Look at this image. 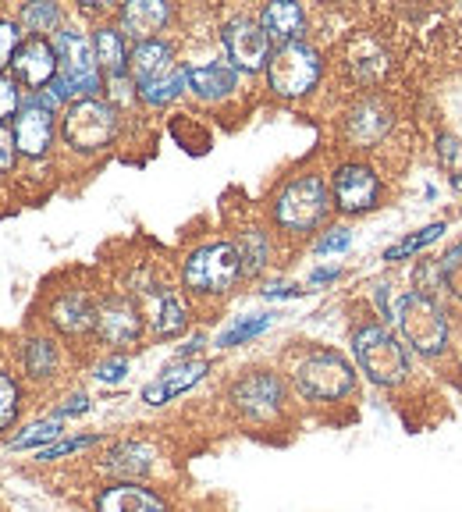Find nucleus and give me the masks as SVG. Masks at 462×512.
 I'll list each match as a JSON object with an SVG mask.
<instances>
[{"label":"nucleus","mask_w":462,"mask_h":512,"mask_svg":"<svg viewBox=\"0 0 462 512\" xmlns=\"http://www.w3.org/2000/svg\"><path fill=\"white\" fill-rule=\"evenodd\" d=\"M128 72H132V82H136L139 100L150 107L171 104L175 96H182V89H189V68H178L175 47L164 43L160 36L132 47Z\"/></svg>","instance_id":"obj_1"},{"label":"nucleus","mask_w":462,"mask_h":512,"mask_svg":"<svg viewBox=\"0 0 462 512\" xmlns=\"http://www.w3.org/2000/svg\"><path fill=\"white\" fill-rule=\"evenodd\" d=\"M352 356H356L359 370L370 384L377 388H399L409 374H413V363H409V349L391 335L384 324H367L352 335Z\"/></svg>","instance_id":"obj_2"},{"label":"nucleus","mask_w":462,"mask_h":512,"mask_svg":"<svg viewBox=\"0 0 462 512\" xmlns=\"http://www.w3.org/2000/svg\"><path fill=\"white\" fill-rule=\"evenodd\" d=\"M295 392L306 402H342L356 392V370L335 349H313L292 370Z\"/></svg>","instance_id":"obj_3"},{"label":"nucleus","mask_w":462,"mask_h":512,"mask_svg":"<svg viewBox=\"0 0 462 512\" xmlns=\"http://www.w3.org/2000/svg\"><path fill=\"white\" fill-rule=\"evenodd\" d=\"M331 214V189L320 175H299L278 192L274 224L288 235H306Z\"/></svg>","instance_id":"obj_4"},{"label":"nucleus","mask_w":462,"mask_h":512,"mask_svg":"<svg viewBox=\"0 0 462 512\" xmlns=\"http://www.w3.org/2000/svg\"><path fill=\"white\" fill-rule=\"evenodd\" d=\"M61 136L75 153L107 150L118 136V111L111 107V100H100V96L75 100L61 114Z\"/></svg>","instance_id":"obj_5"},{"label":"nucleus","mask_w":462,"mask_h":512,"mask_svg":"<svg viewBox=\"0 0 462 512\" xmlns=\"http://www.w3.org/2000/svg\"><path fill=\"white\" fill-rule=\"evenodd\" d=\"M242 278V256L231 242H207L192 249L182 267V285L196 296H224Z\"/></svg>","instance_id":"obj_6"},{"label":"nucleus","mask_w":462,"mask_h":512,"mask_svg":"<svg viewBox=\"0 0 462 512\" xmlns=\"http://www.w3.org/2000/svg\"><path fill=\"white\" fill-rule=\"evenodd\" d=\"M395 324H399L406 349L420 352V356H441L448 349V317L431 296L423 292H409L399 306H395Z\"/></svg>","instance_id":"obj_7"},{"label":"nucleus","mask_w":462,"mask_h":512,"mask_svg":"<svg viewBox=\"0 0 462 512\" xmlns=\"http://www.w3.org/2000/svg\"><path fill=\"white\" fill-rule=\"evenodd\" d=\"M231 409L242 416V420H253V424H271L274 416H281L288 402V388L274 370H253V374L239 377V381L228 388Z\"/></svg>","instance_id":"obj_8"},{"label":"nucleus","mask_w":462,"mask_h":512,"mask_svg":"<svg viewBox=\"0 0 462 512\" xmlns=\"http://www.w3.org/2000/svg\"><path fill=\"white\" fill-rule=\"evenodd\" d=\"M320 54L310 47V43H288V47H278L271 54V64H267V86H271L274 96H285V100H295V96H306L320 79Z\"/></svg>","instance_id":"obj_9"},{"label":"nucleus","mask_w":462,"mask_h":512,"mask_svg":"<svg viewBox=\"0 0 462 512\" xmlns=\"http://www.w3.org/2000/svg\"><path fill=\"white\" fill-rule=\"evenodd\" d=\"M221 43H224V50H228V64L235 72H267L274 43L256 18L239 15V18H231V22H224Z\"/></svg>","instance_id":"obj_10"},{"label":"nucleus","mask_w":462,"mask_h":512,"mask_svg":"<svg viewBox=\"0 0 462 512\" xmlns=\"http://www.w3.org/2000/svg\"><path fill=\"white\" fill-rule=\"evenodd\" d=\"M331 200L342 214H367L381 200V178L367 164H342L331 178Z\"/></svg>","instance_id":"obj_11"},{"label":"nucleus","mask_w":462,"mask_h":512,"mask_svg":"<svg viewBox=\"0 0 462 512\" xmlns=\"http://www.w3.org/2000/svg\"><path fill=\"white\" fill-rule=\"evenodd\" d=\"M11 136L22 157H43L54 143V111L40 100V93H32L22 100V111L11 121Z\"/></svg>","instance_id":"obj_12"},{"label":"nucleus","mask_w":462,"mask_h":512,"mask_svg":"<svg viewBox=\"0 0 462 512\" xmlns=\"http://www.w3.org/2000/svg\"><path fill=\"white\" fill-rule=\"evenodd\" d=\"M143 335V317H139V306L125 296H114L107 303H100L96 310V338L114 349H125V345H136Z\"/></svg>","instance_id":"obj_13"},{"label":"nucleus","mask_w":462,"mask_h":512,"mask_svg":"<svg viewBox=\"0 0 462 512\" xmlns=\"http://www.w3.org/2000/svg\"><path fill=\"white\" fill-rule=\"evenodd\" d=\"M93 509L96 512H171V505L160 491L146 488L139 480H114V484L96 491Z\"/></svg>","instance_id":"obj_14"},{"label":"nucleus","mask_w":462,"mask_h":512,"mask_svg":"<svg viewBox=\"0 0 462 512\" xmlns=\"http://www.w3.org/2000/svg\"><path fill=\"white\" fill-rule=\"evenodd\" d=\"M11 75H15L22 86H29L32 93H43L50 82L57 79V54H54V43L40 40V36H32L18 47L15 61H11Z\"/></svg>","instance_id":"obj_15"},{"label":"nucleus","mask_w":462,"mask_h":512,"mask_svg":"<svg viewBox=\"0 0 462 512\" xmlns=\"http://www.w3.org/2000/svg\"><path fill=\"white\" fill-rule=\"evenodd\" d=\"M210 370L207 360H175L171 367L160 370L157 381H150L143 388V402L146 406H164V402L178 399L192 388V384H200L203 374Z\"/></svg>","instance_id":"obj_16"},{"label":"nucleus","mask_w":462,"mask_h":512,"mask_svg":"<svg viewBox=\"0 0 462 512\" xmlns=\"http://www.w3.org/2000/svg\"><path fill=\"white\" fill-rule=\"evenodd\" d=\"M391 107L384 104V100H359L356 107L349 111V118H345V136L352 139L356 146H377L384 136L391 132Z\"/></svg>","instance_id":"obj_17"},{"label":"nucleus","mask_w":462,"mask_h":512,"mask_svg":"<svg viewBox=\"0 0 462 512\" xmlns=\"http://www.w3.org/2000/svg\"><path fill=\"white\" fill-rule=\"evenodd\" d=\"M171 4H160V0H132V4H121L118 11V29L125 32L128 40L146 43L157 40V32L168 25Z\"/></svg>","instance_id":"obj_18"},{"label":"nucleus","mask_w":462,"mask_h":512,"mask_svg":"<svg viewBox=\"0 0 462 512\" xmlns=\"http://www.w3.org/2000/svg\"><path fill=\"white\" fill-rule=\"evenodd\" d=\"M153 463H157L153 445H146V441H118L100 466H104V473H111L118 480H139L146 473H153Z\"/></svg>","instance_id":"obj_19"},{"label":"nucleus","mask_w":462,"mask_h":512,"mask_svg":"<svg viewBox=\"0 0 462 512\" xmlns=\"http://www.w3.org/2000/svg\"><path fill=\"white\" fill-rule=\"evenodd\" d=\"M260 25L263 32L271 36V43L278 47H288V43H303L306 32V11L292 0H278V4H267L260 11Z\"/></svg>","instance_id":"obj_20"},{"label":"nucleus","mask_w":462,"mask_h":512,"mask_svg":"<svg viewBox=\"0 0 462 512\" xmlns=\"http://www.w3.org/2000/svg\"><path fill=\"white\" fill-rule=\"evenodd\" d=\"M96 310L100 306L89 303L86 292H68L50 306V324L61 335H86V331H96Z\"/></svg>","instance_id":"obj_21"},{"label":"nucleus","mask_w":462,"mask_h":512,"mask_svg":"<svg viewBox=\"0 0 462 512\" xmlns=\"http://www.w3.org/2000/svg\"><path fill=\"white\" fill-rule=\"evenodd\" d=\"M235 86H239V72L228 61H210L189 68V89L200 100H224Z\"/></svg>","instance_id":"obj_22"},{"label":"nucleus","mask_w":462,"mask_h":512,"mask_svg":"<svg viewBox=\"0 0 462 512\" xmlns=\"http://www.w3.org/2000/svg\"><path fill=\"white\" fill-rule=\"evenodd\" d=\"M93 50H96V64H100V75L107 79H118L128 68V47H125V32L118 25H96L93 32Z\"/></svg>","instance_id":"obj_23"},{"label":"nucleus","mask_w":462,"mask_h":512,"mask_svg":"<svg viewBox=\"0 0 462 512\" xmlns=\"http://www.w3.org/2000/svg\"><path fill=\"white\" fill-rule=\"evenodd\" d=\"M22 363L32 381H50L57 374V367H61V352H57V345L50 338H29L22 349Z\"/></svg>","instance_id":"obj_24"},{"label":"nucleus","mask_w":462,"mask_h":512,"mask_svg":"<svg viewBox=\"0 0 462 512\" xmlns=\"http://www.w3.org/2000/svg\"><path fill=\"white\" fill-rule=\"evenodd\" d=\"M189 324V313H185V303L178 292H160L157 296V310H153V335L157 338H175L185 331Z\"/></svg>","instance_id":"obj_25"},{"label":"nucleus","mask_w":462,"mask_h":512,"mask_svg":"<svg viewBox=\"0 0 462 512\" xmlns=\"http://www.w3.org/2000/svg\"><path fill=\"white\" fill-rule=\"evenodd\" d=\"M239 256H242V274H260L263 267H267V260H271V239H267V232H260V228H249V232H242L239 239Z\"/></svg>","instance_id":"obj_26"},{"label":"nucleus","mask_w":462,"mask_h":512,"mask_svg":"<svg viewBox=\"0 0 462 512\" xmlns=\"http://www.w3.org/2000/svg\"><path fill=\"white\" fill-rule=\"evenodd\" d=\"M64 434V420H57V416H47V420H36V424H29L22 434H18L15 441H11V448L15 452H25V448H36V452H43L47 445H54V441H61Z\"/></svg>","instance_id":"obj_27"},{"label":"nucleus","mask_w":462,"mask_h":512,"mask_svg":"<svg viewBox=\"0 0 462 512\" xmlns=\"http://www.w3.org/2000/svg\"><path fill=\"white\" fill-rule=\"evenodd\" d=\"M274 317H278V313H256V317L239 320V324H231V328L224 331L221 338H217V345H221V349H235V345H242V342H249V338L263 335V331L274 324Z\"/></svg>","instance_id":"obj_28"},{"label":"nucleus","mask_w":462,"mask_h":512,"mask_svg":"<svg viewBox=\"0 0 462 512\" xmlns=\"http://www.w3.org/2000/svg\"><path fill=\"white\" fill-rule=\"evenodd\" d=\"M441 235H445V221L427 224V228H420V232H413V235H406L402 242H395L391 249H384V260H406V256L420 253L423 246H431V242H438Z\"/></svg>","instance_id":"obj_29"},{"label":"nucleus","mask_w":462,"mask_h":512,"mask_svg":"<svg viewBox=\"0 0 462 512\" xmlns=\"http://www.w3.org/2000/svg\"><path fill=\"white\" fill-rule=\"evenodd\" d=\"M18 413H22V388L8 370H0V434L11 431Z\"/></svg>","instance_id":"obj_30"},{"label":"nucleus","mask_w":462,"mask_h":512,"mask_svg":"<svg viewBox=\"0 0 462 512\" xmlns=\"http://www.w3.org/2000/svg\"><path fill=\"white\" fill-rule=\"evenodd\" d=\"M363 50H367L363 57L352 54V72H356L359 82H377L384 72H388V57H384V50L370 40H363Z\"/></svg>","instance_id":"obj_31"},{"label":"nucleus","mask_w":462,"mask_h":512,"mask_svg":"<svg viewBox=\"0 0 462 512\" xmlns=\"http://www.w3.org/2000/svg\"><path fill=\"white\" fill-rule=\"evenodd\" d=\"M100 434H79V438H61L54 441V445H47L43 452H36V459L40 463H54V459H64V456H75V452H86V448L100 445Z\"/></svg>","instance_id":"obj_32"},{"label":"nucleus","mask_w":462,"mask_h":512,"mask_svg":"<svg viewBox=\"0 0 462 512\" xmlns=\"http://www.w3.org/2000/svg\"><path fill=\"white\" fill-rule=\"evenodd\" d=\"M438 271H441V285H445L455 299H462V242H455V246L441 256Z\"/></svg>","instance_id":"obj_33"},{"label":"nucleus","mask_w":462,"mask_h":512,"mask_svg":"<svg viewBox=\"0 0 462 512\" xmlns=\"http://www.w3.org/2000/svg\"><path fill=\"white\" fill-rule=\"evenodd\" d=\"M22 82L11 72H0V125L4 121H15V114L22 111Z\"/></svg>","instance_id":"obj_34"},{"label":"nucleus","mask_w":462,"mask_h":512,"mask_svg":"<svg viewBox=\"0 0 462 512\" xmlns=\"http://www.w3.org/2000/svg\"><path fill=\"white\" fill-rule=\"evenodd\" d=\"M57 22H61L57 4H25L22 8V25L29 32H50Z\"/></svg>","instance_id":"obj_35"},{"label":"nucleus","mask_w":462,"mask_h":512,"mask_svg":"<svg viewBox=\"0 0 462 512\" xmlns=\"http://www.w3.org/2000/svg\"><path fill=\"white\" fill-rule=\"evenodd\" d=\"M25 43L22 36V22H11V18H0V72L4 68H11V61H15L18 47Z\"/></svg>","instance_id":"obj_36"},{"label":"nucleus","mask_w":462,"mask_h":512,"mask_svg":"<svg viewBox=\"0 0 462 512\" xmlns=\"http://www.w3.org/2000/svg\"><path fill=\"white\" fill-rule=\"evenodd\" d=\"M125 374H128V360H125V356H111V360L96 363V367H93V377H96V381H104V384L125 381Z\"/></svg>","instance_id":"obj_37"},{"label":"nucleus","mask_w":462,"mask_h":512,"mask_svg":"<svg viewBox=\"0 0 462 512\" xmlns=\"http://www.w3.org/2000/svg\"><path fill=\"white\" fill-rule=\"evenodd\" d=\"M107 89H111V107L118 111L121 104H132V96L136 93V82H132V75H118V79H107Z\"/></svg>","instance_id":"obj_38"},{"label":"nucleus","mask_w":462,"mask_h":512,"mask_svg":"<svg viewBox=\"0 0 462 512\" xmlns=\"http://www.w3.org/2000/svg\"><path fill=\"white\" fill-rule=\"evenodd\" d=\"M349 246H352L349 228H331V232L317 242V253H342V249H349Z\"/></svg>","instance_id":"obj_39"},{"label":"nucleus","mask_w":462,"mask_h":512,"mask_svg":"<svg viewBox=\"0 0 462 512\" xmlns=\"http://www.w3.org/2000/svg\"><path fill=\"white\" fill-rule=\"evenodd\" d=\"M15 157H18L15 136H11L8 125H0V175H8V171L15 168Z\"/></svg>","instance_id":"obj_40"},{"label":"nucleus","mask_w":462,"mask_h":512,"mask_svg":"<svg viewBox=\"0 0 462 512\" xmlns=\"http://www.w3.org/2000/svg\"><path fill=\"white\" fill-rule=\"evenodd\" d=\"M79 413H89V395L86 392H72L68 399L57 406V420H64V416H79Z\"/></svg>","instance_id":"obj_41"},{"label":"nucleus","mask_w":462,"mask_h":512,"mask_svg":"<svg viewBox=\"0 0 462 512\" xmlns=\"http://www.w3.org/2000/svg\"><path fill=\"white\" fill-rule=\"evenodd\" d=\"M374 299H377V310H381V317H384V320H395V310H391V292H388V285H377Z\"/></svg>","instance_id":"obj_42"},{"label":"nucleus","mask_w":462,"mask_h":512,"mask_svg":"<svg viewBox=\"0 0 462 512\" xmlns=\"http://www.w3.org/2000/svg\"><path fill=\"white\" fill-rule=\"evenodd\" d=\"M438 153H441V160H455V153H459V143H455L452 136H441L438 139Z\"/></svg>","instance_id":"obj_43"},{"label":"nucleus","mask_w":462,"mask_h":512,"mask_svg":"<svg viewBox=\"0 0 462 512\" xmlns=\"http://www.w3.org/2000/svg\"><path fill=\"white\" fill-rule=\"evenodd\" d=\"M263 296H303V288L281 285V288H263Z\"/></svg>","instance_id":"obj_44"},{"label":"nucleus","mask_w":462,"mask_h":512,"mask_svg":"<svg viewBox=\"0 0 462 512\" xmlns=\"http://www.w3.org/2000/svg\"><path fill=\"white\" fill-rule=\"evenodd\" d=\"M335 278H338L335 267H331V271H317V274H313V281H335Z\"/></svg>","instance_id":"obj_45"},{"label":"nucleus","mask_w":462,"mask_h":512,"mask_svg":"<svg viewBox=\"0 0 462 512\" xmlns=\"http://www.w3.org/2000/svg\"><path fill=\"white\" fill-rule=\"evenodd\" d=\"M452 185H455V189L462 192V175H452Z\"/></svg>","instance_id":"obj_46"}]
</instances>
